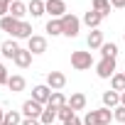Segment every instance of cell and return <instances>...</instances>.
Returning <instances> with one entry per match:
<instances>
[{
    "mask_svg": "<svg viewBox=\"0 0 125 125\" xmlns=\"http://www.w3.org/2000/svg\"><path fill=\"white\" fill-rule=\"evenodd\" d=\"M0 52H3V56H8V59H15V54L20 52V47H17L15 39H5L3 44H0Z\"/></svg>",
    "mask_w": 125,
    "mask_h": 125,
    "instance_id": "obj_11",
    "label": "cell"
},
{
    "mask_svg": "<svg viewBox=\"0 0 125 125\" xmlns=\"http://www.w3.org/2000/svg\"><path fill=\"white\" fill-rule=\"evenodd\" d=\"M27 49H30L32 54H44V52H47V39L39 37V34H32V37L27 39Z\"/></svg>",
    "mask_w": 125,
    "mask_h": 125,
    "instance_id": "obj_7",
    "label": "cell"
},
{
    "mask_svg": "<svg viewBox=\"0 0 125 125\" xmlns=\"http://www.w3.org/2000/svg\"><path fill=\"white\" fill-rule=\"evenodd\" d=\"M8 79H10V74H8V66L5 64H0V86H8Z\"/></svg>",
    "mask_w": 125,
    "mask_h": 125,
    "instance_id": "obj_30",
    "label": "cell"
},
{
    "mask_svg": "<svg viewBox=\"0 0 125 125\" xmlns=\"http://www.w3.org/2000/svg\"><path fill=\"white\" fill-rule=\"evenodd\" d=\"M113 118H115L118 123H125V105H118V108H113Z\"/></svg>",
    "mask_w": 125,
    "mask_h": 125,
    "instance_id": "obj_28",
    "label": "cell"
},
{
    "mask_svg": "<svg viewBox=\"0 0 125 125\" xmlns=\"http://www.w3.org/2000/svg\"><path fill=\"white\" fill-rule=\"evenodd\" d=\"M25 12H27V5H25V3H20V0H15V3L10 5V17L22 20V17H25Z\"/></svg>",
    "mask_w": 125,
    "mask_h": 125,
    "instance_id": "obj_17",
    "label": "cell"
},
{
    "mask_svg": "<svg viewBox=\"0 0 125 125\" xmlns=\"http://www.w3.org/2000/svg\"><path fill=\"white\" fill-rule=\"evenodd\" d=\"M32 98H34L37 103L47 105L49 98H52V88H49V86H34V88H32Z\"/></svg>",
    "mask_w": 125,
    "mask_h": 125,
    "instance_id": "obj_8",
    "label": "cell"
},
{
    "mask_svg": "<svg viewBox=\"0 0 125 125\" xmlns=\"http://www.w3.org/2000/svg\"><path fill=\"white\" fill-rule=\"evenodd\" d=\"M32 37V25L30 22H20V27H17V32H15V39H30Z\"/></svg>",
    "mask_w": 125,
    "mask_h": 125,
    "instance_id": "obj_20",
    "label": "cell"
},
{
    "mask_svg": "<svg viewBox=\"0 0 125 125\" xmlns=\"http://www.w3.org/2000/svg\"><path fill=\"white\" fill-rule=\"evenodd\" d=\"M10 3H15V0H10Z\"/></svg>",
    "mask_w": 125,
    "mask_h": 125,
    "instance_id": "obj_36",
    "label": "cell"
},
{
    "mask_svg": "<svg viewBox=\"0 0 125 125\" xmlns=\"http://www.w3.org/2000/svg\"><path fill=\"white\" fill-rule=\"evenodd\" d=\"M91 10L101 12L103 17H105V15H110V0H93V8H91Z\"/></svg>",
    "mask_w": 125,
    "mask_h": 125,
    "instance_id": "obj_22",
    "label": "cell"
},
{
    "mask_svg": "<svg viewBox=\"0 0 125 125\" xmlns=\"http://www.w3.org/2000/svg\"><path fill=\"white\" fill-rule=\"evenodd\" d=\"M96 74L101 79H113V74H115V59H101L98 66H96Z\"/></svg>",
    "mask_w": 125,
    "mask_h": 125,
    "instance_id": "obj_5",
    "label": "cell"
},
{
    "mask_svg": "<svg viewBox=\"0 0 125 125\" xmlns=\"http://www.w3.org/2000/svg\"><path fill=\"white\" fill-rule=\"evenodd\" d=\"M101 20H103V15H101V12H96V10H88V12L83 15V22H86L91 30H96V27L101 25Z\"/></svg>",
    "mask_w": 125,
    "mask_h": 125,
    "instance_id": "obj_16",
    "label": "cell"
},
{
    "mask_svg": "<svg viewBox=\"0 0 125 125\" xmlns=\"http://www.w3.org/2000/svg\"><path fill=\"white\" fill-rule=\"evenodd\" d=\"M47 32H49L52 37H56V34H64V30H61V20H54V17H52V20L47 22Z\"/></svg>",
    "mask_w": 125,
    "mask_h": 125,
    "instance_id": "obj_25",
    "label": "cell"
},
{
    "mask_svg": "<svg viewBox=\"0 0 125 125\" xmlns=\"http://www.w3.org/2000/svg\"><path fill=\"white\" fill-rule=\"evenodd\" d=\"M110 88L118 91V93H123V91H125V74H113V79H110Z\"/></svg>",
    "mask_w": 125,
    "mask_h": 125,
    "instance_id": "obj_21",
    "label": "cell"
},
{
    "mask_svg": "<svg viewBox=\"0 0 125 125\" xmlns=\"http://www.w3.org/2000/svg\"><path fill=\"white\" fill-rule=\"evenodd\" d=\"M56 118H59L61 123H66V120H71V118H74V110L69 108V103H66V105H61V108L56 110Z\"/></svg>",
    "mask_w": 125,
    "mask_h": 125,
    "instance_id": "obj_27",
    "label": "cell"
},
{
    "mask_svg": "<svg viewBox=\"0 0 125 125\" xmlns=\"http://www.w3.org/2000/svg\"><path fill=\"white\" fill-rule=\"evenodd\" d=\"M91 64H93L91 52H71V66L76 71H86V69H91Z\"/></svg>",
    "mask_w": 125,
    "mask_h": 125,
    "instance_id": "obj_1",
    "label": "cell"
},
{
    "mask_svg": "<svg viewBox=\"0 0 125 125\" xmlns=\"http://www.w3.org/2000/svg\"><path fill=\"white\" fill-rule=\"evenodd\" d=\"M61 30H64V34H66V37H76V34H79V30H81V20H79L76 15L66 12L64 17H61Z\"/></svg>",
    "mask_w": 125,
    "mask_h": 125,
    "instance_id": "obj_2",
    "label": "cell"
},
{
    "mask_svg": "<svg viewBox=\"0 0 125 125\" xmlns=\"http://www.w3.org/2000/svg\"><path fill=\"white\" fill-rule=\"evenodd\" d=\"M56 110H59V108H54V105H44V113H42L39 123H42V125H54V120H56Z\"/></svg>",
    "mask_w": 125,
    "mask_h": 125,
    "instance_id": "obj_15",
    "label": "cell"
},
{
    "mask_svg": "<svg viewBox=\"0 0 125 125\" xmlns=\"http://www.w3.org/2000/svg\"><path fill=\"white\" fill-rule=\"evenodd\" d=\"M22 125H42V123H39L37 118H25V120H22Z\"/></svg>",
    "mask_w": 125,
    "mask_h": 125,
    "instance_id": "obj_31",
    "label": "cell"
},
{
    "mask_svg": "<svg viewBox=\"0 0 125 125\" xmlns=\"http://www.w3.org/2000/svg\"><path fill=\"white\" fill-rule=\"evenodd\" d=\"M103 105L105 108H118L120 105V93L113 91V88L110 91H103Z\"/></svg>",
    "mask_w": 125,
    "mask_h": 125,
    "instance_id": "obj_12",
    "label": "cell"
},
{
    "mask_svg": "<svg viewBox=\"0 0 125 125\" xmlns=\"http://www.w3.org/2000/svg\"><path fill=\"white\" fill-rule=\"evenodd\" d=\"M0 56H3V52H0Z\"/></svg>",
    "mask_w": 125,
    "mask_h": 125,
    "instance_id": "obj_37",
    "label": "cell"
},
{
    "mask_svg": "<svg viewBox=\"0 0 125 125\" xmlns=\"http://www.w3.org/2000/svg\"><path fill=\"white\" fill-rule=\"evenodd\" d=\"M123 42H125V37H123Z\"/></svg>",
    "mask_w": 125,
    "mask_h": 125,
    "instance_id": "obj_39",
    "label": "cell"
},
{
    "mask_svg": "<svg viewBox=\"0 0 125 125\" xmlns=\"http://www.w3.org/2000/svg\"><path fill=\"white\" fill-rule=\"evenodd\" d=\"M22 113H25V118H42V113H44V105L42 103H37L34 98H30V101H25L22 103Z\"/></svg>",
    "mask_w": 125,
    "mask_h": 125,
    "instance_id": "obj_4",
    "label": "cell"
},
{
    "mask_svg": "<svg viewBox=\"0 0 125 125\" xmlns=\"http://www.w3.org/2000/svg\"><path fill=\"white\" fill-rule=\"evenodd\" d=\"M3 125H8V123H3Z\"/></svg>",
    "mask_w": 125,
    "mask_h": 125,
    "instance_id": "obj_38",
    "label": "cell"
},
{
    "mask_svg": "<svg viewBox=\"0 0 125 125\" xmlns=\"http://www.w3.org/2000/svg\"><path fill=\"white\" fill-rule=\"evenodd\" d=\"M101 56L103 59H115L118 56V44H113V42L110 44H103L101 47Z\"/></svg>",
    "mask_w": 125,
    "mask_h": 125,
    "instance_id": "obj_24",
    "label": "cell"
},
{
    "mask_svg": "<svg viewBox=\"0 0 125 125\" xmlns=\"http://www.w3.org/2000/svg\"><path fill=\"white\" fill-rule=\"evenodd\" d=\"M44 3H47V0H44Z\"/></svg>",
    "mask_w": 125,
    "mask_h": 125,
    "instance_id": "obj_40",
    "label": "cell"
},
{
    "mask_svg": "<svg viewBox=\"0 0 125 125\" xmlns=\"http://www.w3.org/2000/svg\"><path fill=\"white\" fill-rule=\"evenodd\" d=\"M10 0H0V17H5V15H10Z\"/></svg>",
    "mask_w": 125,
    "mask_h": 125,
    "instance_id": "obj_29",
    "label": "cell"
},
{
    "mask_svg": "<svg viewBox=\"0 0 125 125\" xmlns=\"http://www.w3.org/2000/svg\"><path fill=\"white\" fill-rule=\"evenodd\" d=\"M69 108H71L74 113H76V110H83V108H86V96H83V93H71Z\"/></svg>",
    "mask_w": 125,
    "mask_h": 125,
    "instance_id": "obj_14",
    "label": "cell"
},
{
    "mask_svg": "<svg viewBox=\"0 0 125 125\" xmlns=\"http://www.w3.org/2000/svg\"><path fill=\"white\" fill-rule=\"evenodd\" d=\"M8 88H10L12 93L25 91V79H22V76H17V74H15V76H10V79H8Z\"/></svg>",
    "mask_w": 125,
    "mask_h": 125,
    "instance_id": "obj_19",
    "label": "cell"
},
{
    "mask_svg": "<svg viewBox=\"0 0 125 125\" xmlns=\"http://www.w3.org/2000/svg\"><path fill=\"white\" fill-rule=\"evenodd\" d=\"M88 47L91 49H101L103 47V32H98V30H91V34H88Z\"/></svg>",
    "mask_w": 125,
    "mask_h": 125,
    "instance_id": "obj_18",
    "label": "cell"
},
{
    "mask_svg": "<svg viewBox=\"0 0 125 125\" xmlns=\"http://www.w3.org/2000/svg\"><path fill=\"white\" fill-rule=\"evenodd\" d=\"M27 12H30L32 17H42V15L47 12V8H44V0H30Z\"/></svg>",
    "mask_w": 125,
    "mask_h": 125,
    "instance_id": "obj_13",
    "label": "cell"
},
{
    "mask_svg": "<svg viewBox=\"0 0 125 125\" xmlns=\"http://www.w3.org/2000/svg\"><path fill=\"white\" fill-rule=\"evenodd\" d=\"M69 101L64 98V93L61 91H52V98H49V103L47 105H54V108H61V105H66Z\"/></svg>",
    "mask_w": 125,
    "mask_h": 125,
    "instance_id": "obj_23",
    "label": "cell"
},
{
    "mask_svg": "<svg viewBox=\"0 0 125 125\" xmlns=\"http://www.w3.org/2000/svg\"><path fill=\"white\" fill-rule=\"evenodd\" d=\"M44 8H47V12H49L54 20H61V17L66 15V3H64V0H47Z\"/></svg>",
    "mask_w": 125,
    "mask_h": 125,
    "instance_id": "obj_3",
    "label": "cell"
},
{
    "mask_svg": "<svg viewBox=\"0 0 125 125\" xmlns=\"http://www.w3.org/2000/svg\"><path fill=\"white\" fill-rule=\"evenodd\" d=\"M12 61H15L20 69H27V66L32 64V52H30V49H20V52L15 54V59H12Z\"/></svg>",
    "mask_w": 125,
    "mask_h": 125,
    "instance_id": "obj_10",
    "label": "cell"
},
{
    "mask_svg": "<svg viewBox=\"0 0 125 125\" xmlns=\"http://www.w3.org/2000/svg\"><path fill=\"white\" fill-rule=\"evenodd\" d=\"M20 22H22V20H15V17H10V15H5V17H0V30H3V32H8V34H12V37H15V32H17V27H20Z\"/></svg>",
    "mask_w": 125,
    "mask_h": 125,
    "instance_id": "obj_9",
    "label": "cell"
},
{
    "mask_svg": "<svg viewBox=\"0 0 125 125\" xmlns=\"http://www.w3.org/2000/svg\"><path fill=\"white\" fill-rule=\"evenodd\" d=\"M5 123H8V125H22L20 110H8V113H5Z\"/></svg>",
    "mask_w": 125,
    "mask_h": 125,
    "instance_id": "obj_26",
    "label": "cell"
},
{
    "mask_svg": "<svg viewBox=\"0 0 125 125\" xmlns=\"http://www.w3.org/2000/svg\"><path fill=\"white\" fill-rule=\"evenodd\" d=\"M120 105H125V91L120 93Z\"/></svg>",
    "mask_w": 125,
    "mask_h": 125,
    "instance_id": "obj_35",
    "label": "cell"
},
{
    "mask_svg": "<svg viewBox=\"0 0 125 125\" xmlns=\"http://www.w3.org/2000/svg\"><path fill=\"white\" fill-rule=\"evenodd\" d=\"M5 113H8V110H3V105H0V125L5 123Z\"/></svg>",
    "mask_w": 125,
    "mask_h": 125,
    "instance_id": "obj_34",
    "label": "cell"
},
{
    "mask_svg": "<svg viewBox=\"0 0 125 125\" xmlns=\"http://www.w3.org/2000/svg\"><path fill=\"white\" fill-rule=\"evenodd\" d=\"M64 125H83V120H79V118H76V115H74V118H71V120H66V123H64Z\"/></svg>",
    "mask_w": 125,
    "mask_h": 125,
    "instance_id": "obj_33",
    "label": "cell"
},
{
    "mask_svg": "<svg viewBox=\"0 0 125 125\" xmlns=\"http://www.w3.org/2000/svg\"><path fill=\"white\" fill-rule=\"evenodd\" d=\"M110 8H118V10L125 8V0H110Z\"/></svg>",
    "mask_w": 125,
    "mask_h": 125,
    "instance_id": "obj_32",
    "label": "cell"
},
{
    "mask_svg": "<svg viewBox=\"0 0 125 125\" xmlns=\"http://www.w3.org/2000/svg\"><path fill=\"white\" fill-rule=\"evenodd\" d=\"M47 86L52 91H61V88L66 86V76L61 74V71H49L47 74Z\"/></svg>",
    "mask_w": 125,
    "mask_h": 125,
    "instance_id": "obj_6",
    "label": "cell"
}]
</instances>
